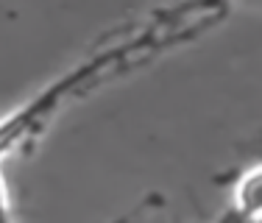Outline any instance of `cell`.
Wrapping results in <instances>:
<instances>
[{"label":"cell","instance_id":"1","mask_svg":"<svg viewBox=\"0 0 262 223\" xmlns=\"http://www.w3.org/2000/svg\"><path fill=\"white\" fill-rule=\"evenodd\" d=\"M234 207L243 218L257 220L262 215V165L246 170L234 184Z\"/></svg>","mask_w":262,"mask_h":223},{"label":"cell","instance_id":"2","mask_svg":"<svg viewBox=\"0 0 262 223\" xmlns=\"http://www.w3.org/2000/svg\"><path fill=\"white\" fill-rule=\"evenodd\" d=\"M0 223H6V195H3V187H0Z\"/></svg>","mask_w":262,"mask_h":223},{"label":"cell","instance_id":"3","mask_svg":"<svg viewBox=\"0 0 262 223\" xmlns=\"http://www.w3.org/2000/svg\"><path fill=\"white\" fill-rule=\"evenodd\" d=\"M254 223H262V215H259V218H257V220H254Z\"/></svg>","mask_w":262,"mask_h":223}]
</instances>
